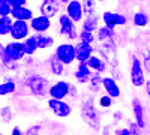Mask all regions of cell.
<instances>
[{"label": "cell", "mask_w": 150, "mask_h": 135, "mask_svg": "<svg viewBox=\"0 0 150 135\" xmlns=\"http://www.w3.org/2000/svg\"><path fill=\"white\" fill-rule=\"evenodd\" d=\"M81 117H83V120L90 128H93V129H98L99 128V116L96 113L95 102H93L92 98H90V99H87L83 104V107H81Z\"/></svg>", "instance_id": "1"}, {"label": "cell", "mask_w": 150, "mask_h": 135, "mask_svg": "<svg viewBox=\"0 0 150 135\" xmlns=\"http://www.w3.org/2000/svg\"><path fill=\"white\" fill-rule=\"evenodd\" d=\"M75 93H77L75 87L72 84H69L68 81H59L50 87L51 99H57V101H63V98H66L68 95H75Z\"/></svg>", "instance_id": "2"}, {"label": "cell", "mask_w": 150, "mask_h": 135, "mask_svg": "<svg viewBox=\"0 0 150 135\" xmlns=\"http://www.w3.org/2000/svg\"><path fill=\"white\" fill-rule=\"evenodd\" d=\"M27 86L33 95L36 96H45L47 93H50V87H48V81L44 78V77H39V75H33L29 78L27 81Z\"/></svg>", "instance_id": "3"}, {"label": "cell", "mask_w": 150, "mask_h": 135, "mask_svg": "<svg viewBox=\"0 0 150 135\" xmlns=\"http://www.w3.org/2000/svg\"><path fill=\"white\" fill-rule=\"evenodd\" d=\"M56 56L63 65H69L77 59V53H75V47L72 44H60L56 48Z\"/></svg>", "instance_id": "4"}, {"label": "cell", "mask_w": 150, "mask_h": 135, "mask_svg": "<svg viewBox=\"0 0 150 135\" xmlns=\"http://www.w3.org/2000/svg\"><path fill=\"white\" fill-rule=\"evenodd\" d=\"M131 81L132 86L135 87H141L146 86V80H144V71L141 66V62L138 60V57L134 56L132 57V66H131Z\"/></svg>", "instance_id": "5"}, {"label": "cell", "mask_w": 150, "mask_h": 135, "mask_svg": "<svg viewBox=\"0 0 150 135\" xmlns=\"http://www.w3.org/2000/svg\"><path fill=\"white\" fill-rule=\"evenodd\" d=\"M5 54L8 56V59L11 62H20V60L26 56L24 51L23 42H9L8 45H5Z\"/></svg>", "instance_id": "6"}, {"label": "cell", "mask_w": 150, "mask_h": 135, "mask_svg": "<svg viewBox=\"0 0 150 135\" xmlns=\"http://www.w3.org/2000/svg\"><path fill=\"white\" fill-rule=\"evenodd\" d=\"M59 23H60V35L68 36L69 39H77L78 36H80V35L77 33V30H75V24H74V21H72L66 14L60 15Z\"/></svg>", "instance_id": "7"}, {"label": "cell", "mask_w": 150, "mask_h": 135, "mask_svg": "<svg viewBox=\"0 0 150 135\" xmlns=\"http://www.w3.org/2000/svg\"><path fill=\"white\" fill-rule=\"evenodd\" d=\"M29 35V24L27 21H14L12 23V29H11V36L15 42H20L21 39L26 38L27 39Z\"/></svg>", "instance_id": "8"}, {"label": "cell", "mask_w": 150, "mask_h": 135, "mask_svg": "<svg viewBox=\"0 0 150 135\" xmlns=\"http://www.w3.org/2000/svg\"><path fill=\"white\" fill-rule=\"evenodd\" d=\"M48 107L50 110L59 117H68L72 111V108L69 104H66L65 101H57V99H50L48 101Z\"/></svg>", "instance_id": "9"}, {"label": "cell", "mask_w": 150, "mask_h": 135, "mask_svg": "<svg viewBox=\"0 0 150 135\" xmlns=\"http://www.w3.org/2000/svg\"><path fill=\"white\" fill-rule=\"evenodd\" d=\"M102 20L108 29H114L116 26H125L126 24V17L122 14H114V12H104Z\"/></svg>", "instance_id": "10"}, {"label": "cell", "mask_w": 150, "mask_h": 135, "mask_svg": "<svg viewBox=\"0 0 150 135\" xmlns=\"http://www.w3.org/2000/svg\"><path fill=\"white\" fill-rule=\"evenodd\" d=\"M66 12H68V17L75 23V21H81L83 18V3L77 2V0H72V2H68L66 6Z\"/></svg>", "instance_id": "11"}, {"label": "cell", "mask_w": 150, "mask_h": 135, "mask_svg": "<svg viewBox=\"0 0 150 135\" xmlns=\"http://www.w3.org/2000/svg\"><path fill=\"white\" fill-rule=\"evenodd\" d=\"M75 53H77V60H78V62H80V63H86L87 60L92 57L93 48H92V45H89V44L80 42L78 45H75Z\"/></svg>", "instance_id": "12"}, {"label": "cell", "mask_w": 150, "mask_h": 135, "mask_svg": "<svg viewBox=\"0 0 150 135\" xmlns=\"http://www.w3.org/2000/svg\"><path fill=\"white\" fill-rule=\"evenodd\" d=\"M59 9H60V3L57 2V0H44L42 5H41V12L47 18L54 17L59 12Z\"/></svg>", "instance_id": "13"}, {"label": "cell", "mask_w": 150, "mask_h": 135, "mask_svg": "<svg viewBox=\"0 0 150 135\" xmlns=\"http://www.w3.org/2000/svg\"><path fill=\"white\" fill-rule=\"evenodd\" d=\"M102 87H104V90L107 92V95L110 98H119L120 96V89H119V86H117L114 78L105 77L102 80Z\"/></svg>", "instance_id": "14"}, {"label": "cell", "mask_w": 150, "mask_h": 135, "mask_svg": "<svg viewBox=\"0 0 150 135\" xmlns=\"http://www.w3.org/2000/svg\"><path fill=\"white\" fill-rule=\"evenodd\" d=\"M50 26H51V21H50V18H47V17H44V15L35 17V18L30 21V27H32L35 32H39V33H44L45 30H48Z\"/></svg>", "instance_id": "15"}, {"label": "cell", "mask_w": 150, "mask_h": 135, "mask_svg": "<svg viewBox=\"0 0 150 135\" xmlns=\"http://www.w3.org/2000/svg\"><path fill=\"white\" fill-rule=\"evenodd\" d=\"M132 110H134V116H135V123L138 125V128H144L146 122H144V108L138 99L132 101Z\"/></svg>", "instance_id": "16"}, {"label": "cell", "mask_w": 150, "mask_h": 135, "mask_svg": "<svg viewBox=\"0 0 150 135\" xmlns=\"http://www.w3.org/2000/svg\"><path fill=\"white\" fill-rule=\"evenodd\" d=\"M92 74H90V68L87 66V63H78V68L75 71V78H77L78 83L84 84L90 80Z\"/></svg>", "instance_id": "17"}, {"label": "cell", "mask_w": 150, "mask_h": 135, "mask_svg": "<svg viewBox=\"0 0 150 135\" xmlns=\"http://www.w3.org/2000/svg\"><path fill=\"white\" fill-rule=\"evenodd\" d=\"M12 17L15 18V21H27V20H33V12L26 8V6H23V8H17V9H12Z\"/></svg>", "instance_id": "18"}, {"label": "cell", "mask_w": 150, "mask_h": 135, "mask_svg": "<svg viewBox=\"0 0 150 135\" xmlns=\"http://www.w3.org/2000/svg\"><path fill=\"white\" fill-rule=\"evenodd\" d=\"M87 66L90 68V71L93 69L96 74H101V72H104L105 71V68H107V65H105V62L101 59V57H98V56H92L89 60H87Z\"/></svg>", "instance_id": "19"}, {"label": "cell", "mask_w": 150, "mask_h": 135, "mask_svg": "<svg viewBox=\"0 0 150 135\" xmlns=\"http://www.w3.org/2000/svg\"><path fill=\"white\" fill-rule=\"evenodd\" d=\"M23 47H24V51H26V54H35L36 50H39L38 48V39H36V35L35 36H29L27 39H24L23 42Z\"/></svg>", "instance_id": "20"}, {"label": "cell", "mask_w": 150, "mask_h": 135, "mask_svg": "<svg viewBox=\"0 0 150 135\" xmlns=\"http://www.w3.org/2000/svg\"><path fill=\"white\" fill-rule=\"evenodd\" d=\"M98 17L96 15H90L87 17L83 23V30L84 32H89V33H93L95 30H98Z\"/></svg>", "instance_id": "21"}, {"label": "cell", "mask_w": 150, "mask_h": 135, "mask_svg": "<svg viewBox=\"0 0 150 135\" xmlns=\"http://www.w3.org/2000/svg\"><path fill=\"white\" fill-rule=\"evenodd\" d=\"M50 68H51V72L54 75H62L65 71V65L57 59V56H53L51 60H50Z\"/></svg>", "instance_id": "22"}, {"label": "cell", "mask_w": 150, "mask_h": 135, "mask_svg": "<svg viewBox=\"0 0 150 135\" xmlns=\"http://www.w3.org/2000/svg\"><path fill=\"white\" fill-rule=\"evenodd\" d=\"M36 39H38V48H39V50L50 48L54 44V39L51 36H47V35H36Z\"/></svg>", "instance_id": "23"}, {"label": "cell", "mask_w": 150, "mask_h": 135, "mask_svg": "<svg viewBox=\"0 0 150 135\" xmlns=\"http://www.w3.org/2000/svg\"><path fill=\"white\" fill-rule=\"evenodd\" d=\"M12 23L11 17H0V35H11Z\"/></svg>", "instance_id": "24"}, {"label": "cell", "mask_w": 150, "mask_h": 135, "mask_svg": "<svg viewBox=\"0 0 150 135\" xmlns=\"http://www.w3.org/2000/svg\"><path fill=\"white\" fill-rule=\"evenodd\" d=\"M15 83L14 81H5L0 84V96H5V95H9L12 92H15Z\"/></svg>", "instance_id": "25"}, {"label": "cell", "mask_w": 150, "mask_h": 135, "mask_svg": "<svg viewBox=\"0 0 150 135\" xmlns=\"http://www.w3.org/2000/svg\"><path fill=\"white\" fill-rule=\"evenodd\" d=\"M112 35H114V32H112L111 29H108L107 26H102L98 29V39L99 41H107V39H111Z\"/></svg>", "instance_id": "26"}, {"label": "cell", "mask_w": 150, "mask_h": 135, "mask_svg": "<svg viewBox=\"0 0 150 135\" xmlns=\"http://www.w3.org/2000/svg\"><path fill=\"white\" fill-rule=\"evenodd\" d=\"M147 23H149V17H147V14H144V12H137V14L134 15V24L135 26L144 27V26H147Z\"/></svg>", "instance_id": "27"}, {"label": "cell", "mask_w": 150, "mask_h": 135, "mask_svg": "<svg viewBox=\"0 0 150 135\" xmlns=\"http://www.w3.org/2000/svg\"><path fill=\"white\" fill-rule=\"evenodd\" d=\"M12 14V8L9 0H0V17H9Z\"/></svg>", "instance_id": "28"}, {"label": "cell", "mask_w": 150, "mask_h": 135, "mask_svg": "<svg viewBox=\"0 0 150 135\" xmlns=\"http://www.w3.org/2000/svg\"><path fill=\"white\" fill-rule=\"evenodd\" d=\"M78 38H80V42H84V44L92 45V42L95 41V35H93V33H89V32L81 30V33H80Z\"/></svg>", "instance_id": "29"}, {"label": "cell", "mask_w": 150, "mask_h": 135, "mask_svg": "<svg viewBox=\"0 0 150 135\" xmlns=\"http://www.w3.org/2000/svg\"><path fill=\"white\" fill-rule=\"evenodd\" d=\"M83 11H84V14L87 15H93V11H95V2H92V0H87V2L83 3Z\"/></svg>", "instance_id": "30"}, {"label": "cell", "mask_w": 150, "mask_h": 135, "mask_svg": "<svg viewBox=\"0 0 150 135\" xmlns=\"http://www.w3.org/2000/svg\"><path fill=\"white\" fill-rule=\"evenodd\" d=\"M143 63H144V69L150 72V50L143 51Z\"/></svg>", "instance_id": "31"}, {"label": "cell", "mask_w": 150, "mask_h": 135, "mask_svg": "<svg viewBox=\"0 0 150 135\" xmlns=\"http://www.w3.org/2000/svg\"><path fill=\"white\" fill-rule=\"evenodd\" d=\"M102 80H104V78L99 77V74H95V75H92V77H90V84L93 86V89L98 90L99 84H102Z\"/></svg>", "instance_id": "32"}, {"label": "cell", "mask_w": 150, "mask_h": 135, "mask_svg": "<svg viewBox=\"0 0 150 135\" xmlns=\"http://www.w3.org/2000/svg\"><path fill=\"white\" fill-rule=\"evenodd\" d=\"M41 132V125H33L26 131V135H39Z\"/></svg>", "instance_id": "33"}, {"label": "cell", "mask_w": 150, "mask_h": 135, "mask_svg": "<svg viewBox=\"0 0 150 135\" xmlns=\"http://www.w3.org/2000/svg\"><path fill=\"white\" fill-rule=\"evenodd\" d=\"M9 5L12 9L23 8V6H26V0H9Z\"/></svg>", "instance_id": "34"}, {"label": "cell", "mask_w": 150, "mask_h": 135, "mask_svg": "<svg viewBox=\"0 0 150 135\" xmlns=\"http://www.w3.org/2000/svg\"><path fill=\"white\" fill-rule=\"evenodd\" d=\"M2 117H3V120H5V122L11 120V117H12V111H11V108H8V107L2 108Z\"/></svg>", "instance_id": "35"}, {"label": "cell", "mask_w": 150, "mask_h": 135, "mask_svg": "<svg viewBox=\"0 0 150 135\" xmlns=\"http://www.w3.org/2000/svg\"><path fill=\"white\" fill-rule=\"evenodd\" d=\"M111 102H112V101H111V98H110L108 95H107V96H102L101 99H99V104H101V107H110Z\"/></svg>", "instance_id": "36"}, {"label": "cell", "mask_w": 150, "mask_h": 135, "mask_svg": "<svg viewBox=\"0 0 150 135\" xmlns=\"http://www.w3.org/2000/svg\"><path fill=\"white\" fill-rule=\"evenodd\" d=\"M129 131H131V135H140V128H138V125H137V123H134V122H131Z\"/></svg>", "instance_id": "37"}, {"label": "cell", "mask_w": 150, "mask_h": 135, "mask_svg": "<svg viewBox=\"0 0 150 135\" xmlns=\"http://www.w3.org/2000/svg\"><path fill=\"white\" fill-rule=\"evenodd\" d=\"M116 135H131V131L129 128H119L116 131Z\"/></svg>", "instance_id": "38"}, {"label": "cell", "mask_w": 150, "mask_h": 135, "mask_svg": "<svg viewBox=\"0 0 150 135\" xmlns=\"http://www.w3.org/2000/svg\"><path fill=\"white\" fill-rule=\"evenodd\" d=\"M12 135H26V134H24V132H23V131H21L18 126H15L14 129H12Z\"/></svg>", "instance_id": "39"}, {"label": "cell", "mask_w": 150, "mask_h": 135, "mask_svg": "<svg viewBox=\"0 0 150 135\" xmlns=\"http://www.w3.org/2000/svg\"><path fill=\"white\" fill-rule=\"evenodd\" d=\"M146 92H147V95L150 96V80L146 81Z\"/></svg>", "instance_id": "40"}, {"label": "cell", "mask_w": 150, "mask_h": 135, "mask_svg": "<svg viewBox=\"0 0 150 135\" xmlns=\"http://www.w3.org/2000/svg\"><path fill=\"white\" fill-rule=\"evenodd\" d=\"M0 135H2V134H0Z\"/></svg>", "instance_id": "41"}]
</instances>
